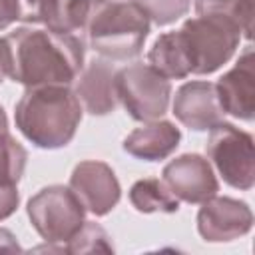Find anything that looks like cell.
<instances>
[{
    "label": "cell",
    "mask_w": 255,
    "mask_h": 255,
    "mask_svg": "<svg viewBox=\"0 0 255 255\" xmlns=\"http://www.w3.org/2000/svg\"><path fill=\"white\" fill-rule=\"evenodd\" d=\"M129 203L139 213H175L179 199L169 191L163 179L143 177L129 187Z\"/></svg>",
    "instance_id": "e0dca14e"
},
{
    "label": "cell",
    "mask_w": 255,
    "mask_h": 255,
    "mask_svg": "<svg viewBox=\"0 0 255 255\" xmlns=\"http://www.w3.org/2000/svg\"><path fill=\"white\" fill-rule=\"evenodd\" d=\"M217 96L225 114L251 124L255 118V54L247 46L231 70H227L217 82Z\"/></svg>",
    "instance_id": "7c38bea8"
},
{
    "label": "cell",
    "mask_w": 255,
    "mask_h": 255,
    "mask_svg": "<svg viewBox=\"0 0 255 255\" xmlns=\"http://www.w3.org/2000/svg\"><path fill=\"white\" fill-rule=\"evenodd\" d=\"M16 249H20V247H18L12 231L0 227V251H16Z\"/></svg>",
    "instance_id": "484cf974"
},
{
    "label": "cell",
    "mask_w": 255,
    "mask_h": 255,
    "mask_svg": "<svg viewBox=\"0 0 255 255\" xmlns=\"http://www.w3.org/2000/svg\"><path fill=\"white\" fill-rule=\"evenodd\" d=\"M161 179L183 203H201L219 191V181L209 159L199 153H181L167 161Z\"/></svg>",
    "instance_id": "30bf717a"
},
{
    "label": "cell",
    "mask_w": 255,
    "mask_h": 255,
    "mask_svg": "<svg viewBox=\"0 0 255 255\" xmlns=\"http://www.w3.org/2000/svg\"><path fill=\"white\" fill-rule=\"evenodd\" d=\"M108 0H48L42 26L64 32V34H84L94 12Z\"/></svg>",
    "instance_id": "2e32d148"
},
{
    "label": "cell",
    "mask_w": 255,
    "mask_h": 255,
    "mask_svg": "<svg viewBox=\"0 0 255 255\" xmlns=\"http://www.w3.org/2000/svg\"><path fill=\"white\" fill-rule=\"evenodd\" d=\"M20 203V193H18V185H6L0 183V221L8 219Z\"/></svg>",
    "instance_id": "603a6c76"
},
{
    "label": "cell",
    "mask_w": 255,
    "mask_h": 255,
    "mask_svg": "<svg viewBox=\"0 0 255 255\" xmlns=\"http://www.w3.org/2000/svg\"><path fill=\"white\" fill-rule=\"evenodd\" d=\"M181 141V131L175 124L167 120H151L143 122L139 128L129 131L124 137V151L135 159L143 161H161L169 157Z\"/></svg>",
    "instance_id": "5bb4252c"
},
{
    "label": "cell",
    "mask_w": 255,
    "mask_h": 255,
    "mask_svg": "<svg viewBox=\"0 0 255 255\" xmlns=\"http://www.w3.org/2000/svg\"><path fill=\"white\" fill-rule=\"evenodd\" d=\"M8 133V118H6V112L4 108L0 106V137Z\"/></svg>",
    "instance_id": "4316f807"
},
{
    "label": "cell",
    "mask_w": 255,
    "mask_h": 255,
    "mask_svg": "<svg viewBox=\"0 0 255 255\" xmlns=\"http://www.w3.org/2000/svg\"><path fill=\"white\" fill-rule=\"evenodd\" d=\"M48 0H18V20L24 24L42 26Z\"/></svg>",
    "instance_id": "7402d4cb"
},
{
    "label": "cell",
    "mask_w": 255,
    "mask_h": 255,
    "mask_svg": "<svg viewBox=\"0 0 255 255\" xmlns=\"http://www.w3.org/2000/svg\"><path fill=\"white\" fill-rule=\"evenodd\" d=\"M84 110L72 86L26 88L14 106L18 131L40 149L66 147L82 122Z\"/></svg>",
    "instance_id": "7a4b0ae2"
},
{
    "label": "cell",
    "mask_w": 255,
    "mask_h": 255,
    "mask_svg": "<svg viewBox=\"0 0 255 255\" xmlns=\"http://www.w3.org/2000/svg\"><path fill=\"white\" fill-rule=\"evenodd\" d=\"M147 64L167 80H183L191 76V66L177 30L163 32L155 38L147 52Z\"/></svg>",
    "instance_id": "9a60e30c"
},
{
    "label": "cell",
    "mask_w": 255,
    "mask_h": 255,
    "mask_svg": "<svg viewBox=\"0 0 255 255\" xmlns=\"http://www.w3.org/2000/svg\"><path fill=\"white\" fill-rule=\"evenodd\" d=\"M26 213L36 233L50 245H64L80 231L86 209L68 185L54 183L42 187L26 203Z\"/></svg>",
    "instance_id": "5b68a950"
},
{
    "label": "cell",
    "mask_w": 255,
    "mask_h": 255,
    "mask_svg": "<svg viewBox=\"0 0 255 255\" xmlns=\"http://www.w3.org/2000/svg\"><path fill=\"white\" fill-rule=\"evenodd\" d=\"M131 2L139 6L149 18V22H153L155 26H169L179 18H183L191 8V0H131Z\"/></svg>",
    "instance_id": "44dd1931"
},
{
    "label": "cell",
    "mask_w": 255,
    "mask_h": 255,
    "mask_svg": "<svg viewBox=\"0 0 255 255\" xmlns=\"http://www.w3.org/2000/svg\"><path fill=\"white\" fill-rule=\"evenodd\" d=\"M116 76L118 68L106 58L98 56L84 64L82 72L72 84V90L80 100L84 112H88L90 116H108L116 112L120 104Z\"/></svg>",
    "instance_id": "4fadbf2b"
},
{
    "label": "cell",
    "mask_w": 255,
    "mask_h": 255,
    "mask_svg": "<svg viewBox=\"0 0 255 255\" xmlns=\"http://www.w3.org/2000/svg\"><path fill=\"white\" fill-rule=\"evenodd\" d=\"M66 253H94V251H114L112 237L96 221H84L80 231L64 245Z\"/></svg>",
    "instance_id": "ffe728a7"
},
{
    "label": "cell",
    "mask_w": 255,
    "mask_h": 255,
    "mask_svg": "<svg viewBox=\"0 0 255 255\" xmlns=\"http://www.w3.org/2000/svg\"><path fill=\"white\" fill-rule=\"evenodd\" d=\"M6 42L10 48V80L24 88L72 86L84 68L86 42L78 34L26 24L14 28Z\"/></svg>",
    "instance_id": "6da1fadb"
},
{
    "label": "cell",
    "mask_w": 255,
    "mask_h": 255,
    "mask_svg": "<svg viewBox=\"0 0 255 255\" xmlns=\"http://www.w3.org/2000/svg\"><path fill=\"white\" fill-rule=\"evenodd\" d=\"M10 78V48L6 38H0V84Z\"/></svg>",
    "instance_id": "d4e9b609"
},
{
    "label": "cell",
    "mask_w": 255,
    "mask_h": 255,
    "mask_svg": "<svg viewBox=\"0 0 255 255\" xmlns=\"http://www.w3.org/2000/svg\"><path fill=\"white\" fill-rule=\"evenodd\" d=\"M18 22V0H0V30Z\"/></svg>",
    "instance_id": "cb8c5ba5"
},
{
    "label": "cell",
    "mask_w": 255,
    "mask_h": 255,
    "mask_svg": "<svg viewBox=\"0 0 255 255\" xmlns=\"http://www.w3.org/2000/svg\"><path fill=\"white\" fill-rule=\"evenodd\" d=\"M253 227L251 207L235 197L211 195L197 211V233L207 243H227L247 235Z\"/></svg>",
    "instance_id": "9c48e42d"
},
{
    "label": "cell",
    "mask_w": 255,
    "mask_h": 255,
    "mask_svg": "<svg viewBox=\"0 0 255 255\" xmlns=\"http://www.w3.org/2000/svg\"><path fill=\"white\" fill-rule=\"evenodd\" d=\"M171 114L191 131H209L225 116L217 88L207 80H191L179 86L171 102Z\"/></svg>",
    "instance_id": "8fae6325"
},
{
    "label": "cell",
    "mask_w": 255,
    "mask_h": 255,
    "mask_svg": "<svg viewBox=\"0 0 255 255\" xmlns=\"http://www.w3.org/2000/svg\"><path fill=\"white\" fill-rule=\"evenodd\" d=\"M68 187L84 205L86 213L94 217L108 215L122 197V185L116 177V171L98 159L80 161L70 175Z\"/></svg>",
    "instance_id": "ba28073f"
},
{
    "label": "cell",
    "mask_w": 255,
    "mask_h": 255,
    "mask_svg": "<svg viewBox=\"0 0 255 255\" xmlns=\"http://www.w3.org/2000/svg\"><path fill=\"white\" fill-rule=\"evenodd\" d=\"M151 22L131 0H108L90 18L86 44L110 62H128L141 54Z\"/></svg>",
    "instance_id": "3957f363"
},
{
    "label": "cell",
    "mask_w": 255,
    "mask_h": 255,
    "mask_svg": "<svg viewBox=\"0 0 255 255\" xmlns=\"http://www.w3.org/2000/svg\"><path fill=\"white\" fill-rule=\"evenodd\" d=\"M193 76H207L227 64L239 48L241 32L215 16H193L177 30Z\"/></svg>",
    "instance_id": "277c9868"
},
{
    "label": "cell",
    "mask_w": 255,
    "mask_h": 255,
    "mask_svg": "<svg viewBox=\"0 0 255 255\" xmlns=\"http://www.w3.org/2000/svg\"><path fill=\"white\" fill-rule=\"evenodd\" d=\"M28 151L10 133L0 137V183L18 185L24 175Z\"/></svg>",
    "instance_id": "d6986e66"
},
{
    "label": "cell",
    "mask_w": 255,
    "mask_h": 255,
    "mask_svg": "<svg viewBox=\"0 0 255 255\" xmlns=\"http://www.w3.org/2000/svg\"><path fill=\"white\" fill-rule=\"evenodd\" d=\"M118 100L135 122H151L163 118L171 102V84L149 64L133 62L118 70Z\"/></svg>",
    "instance_id": "52a82bcc"
},
{
    "label": "cell",
    "mask_w": 255,
    "mask_h": 255,
    "mask_svg": "<svg viewBox=\"0 0 255 255\" xmlns=\"http://www.w3.org/2000/svg\"><path fill=\"white\" fill-rule=\"evenodd\" d=\"M253 4L255 0H193L197 16H215L231 22L245 40L253 36Z\"/></svg>",
    "instance_id": "ac0fdd59"
},
{
    "label": "cell",
    "mask_w": 255,
    "mask_h": 255,
    "mask_svg": "<svg viewBox=\"0 0 255 255\" xmlns=\"http://www.w3.org/2000/svg\"><path fill=\"white\" fill-rule=\"evenodd\" d=\"M207 159L221 179L239 191H249L255 183L253 135L229 122H219L209 129L205 143Z\"/></svg>",
    "instance_id": "8992f818"
}]
</instances>
